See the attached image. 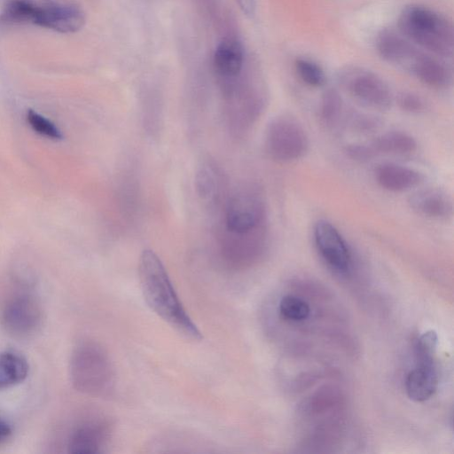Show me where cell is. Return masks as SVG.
Here are the masks:
<instances>
[{"label": "cell", "mask_w": 454, "mask_h": 454, "mask_svg": "<svg viewBox=\"0 0 454 454\" xmlns=\"http://www.w3.org/2000/svg\"><path fill=\"white\" fill-rule=\"evenodd\" d=\"M138 276L148 307L177 332L192 340H200V330L184 309L162 262L153 251L142 252Z\"/></svg>", "instance_id": "1"}, {"label": "cell", "mask_w": 454, "mask_h": 454, "mask_svg": "<svg viewBox=\"0 0 454 454\" xmlns=\"http://www.w3.org/2000/svg\"><path fill=\"white\" fill-rule=\"evenodd\" d=\"M397 26L399 32L412 43L438 57L453 55V26L436 11L421 4H408L400 12Z\"/></svg>", "instance_id": "2"}, {"label": "cell", "mask_w": 454, "mask_h": 454, "mask_svg": "<svg viewBox=\"0 0 454 454\" xmlns=\"http://www.w3.org/2000/svg\"><path fill=\"white\" fill-rule=\"evenodd\" d=\"M69 368L71 382L77 391L97 397L113 393L114 368L107 352L98 342H79L72 352Z\"/></svg>", "instance_id": "3"}, {"label": "cell", "mask_w": 454, "mask_h": 454, "mask_svg": "<svg viewBox=\"0 0 454 454\" xmlns=\"http://www.w3.org/2000/svg\"><path fill=\"white\" fill-rule=\"evenodd\" d=\"M340 87L364 106L378 111L388 110L393 95L387 82L374 72L359 66H345L337 74Z\"/></svg>", "instance_id": "4"}, {"label": "cell", "mask_w": 454, "mask_h": 454, "mask_svg": "<svg viewBox=\"0 0 454 454\" xmlns=\"http://www.w3.org/2000/svg\"><path fill=\"white\" fill-rule=\"evenodd\" d=\"M309 145L306 130L291 114H280L269 123L265 148L274 160L292 162L300 160L307 153Z\"/></svg>", "instance_id": "5"}, {"label": "cell", "mask_w": 454, "mask_h": 454, "mask_svg": "<svg viewBox=\"0 0 454 454\" xmlns=\"http://www.w3.org/2000/svg\"><path fill=\"white\" fill-rule=\"evenodd\" d=\"M224 215L230 237L243 236L262 229L265 217L262 197L254 189L238 191L229 199Z\"/></svg>", "instance_id": "6"}, {"label": "cell", "mask_w": 454, "mask_h": 454, "mask_svg": "<svg viewBox=\"0 0 454 454\" xmlns=\"http://www.w3.org/2000/svg\"><path fill=\"white\" fill-rule=\"evenodd\" d=\"M313 238L317 252L329 267L340 274L350 271L351 252L341 233L332 223L318 220L313 228Z\"/></svg>", "instance_id": "7"}, {"label": "cell", "mask_w": 454, "mask_h": 454, "mask_svg": "<svg viewBox=\"0 0 454 454\" xmlns=\"http://www.w3.org/2000/svg\"><path fill=\"white\" fill-rule=\"evenodd\" d=\"M43 310L31 295L20 294L11 299L2 313V324L7 333L15 337H27L41 326Z\"/></svg>", "instance_id": "8"}, {"label": "cell", "mask_w": 454, "mask_h": 454, "mask_svg": "<svg viewBox=\"0 0 454 454\" xmlns=\"http://www.w3.org/2000/svg\"><path fill=\"white\" fill-rule=\"evenodd\" d=\"M30 23L60 33H74L83 27L85 14L73 4L35 3Z\"/></svg>", "instance_id": "9"}, {"label": "cell", "mask_w": 454, "mask_h": 454, "mask_svg": "<svg viewBox=\"0 0 454 454\" xmlns=\"http://www.w3.org/2000/svg\"><path fill=\"white\" fill-rule=\"evenodd\" d=\"M112 424L105 418L84 421L71 434L67 449L72 454L101 452L110 439Z\"/></svg>", "instance_id": "10"}, {"label": "cell", "mask_w": 454, "mask_h": 454, "mask_svg": "<svg viewBox=\"0 0 454 454\" xmlns=\"http://www.w3.org/2000/svg\"><path fill=\"white\" fill-rule=\"evenodd\" d=\"M376 49L385 61L408 71L421 51L400 32L391 29H384L378 35Z\"/></svg>", "instance_id": "11"}, {"label": "cell", "mask_w": 454, "mask_h": 454, "mask_svg": "<svg viewBox=\"0 0 454 454\" xmlns=\"http://www.w3.org/2000/svg\"><path fill=\"white\" fill-rule=\"evenodd\" d=\"M415 367L407 374L405 390L408 397L414 402L430 399L439 384L435 360L415 361Z\"/></svg>", "instance_id": "12"}, {"label": "cell", "mask_w": 454, "mask_h": 454, "mask_svg": "<svg viewBox=\"0 0 454 454\" xmlns=\"http://www.w3.org/2000/svg\"><path fill=\"white\" fill-rule=\"evenodd\" d=\"M408 203L413 211L432 219L446 220L453 212L450 196L438 188L419 190L409 198Z\"/></svg>", "instance_id": "13"}, {"label": "cell", "mask_w": 454, "mask_h": 454, "mask_svg": "<svg viewBox=\"0 0 454 454\" xmlns=\"http://www.w3.org/2000/svg\"><path fill=\"white\" fill-rule=\"evenodd\" d=\"M378 184L389 192H403L419 185L424 176L409 167L396 163H382L375 169Z\"/></svg>", "instance_id": "14"}, {"label": "cell", "mask_w": 454, "mask_h": 454, "mask_svg": "<svg viewBox=\"0 0 454 454\" xmlns=\"http://www.w3.org/2000/svg\"><path fill=\"white\" fill-rule=\"evenodd\" d=\"M409 71L424 84L435 88H447L452 81L450 69L443 62L420 51Z\"/></svg>", "instance_id": "15"}, {"label": "cell", "mask_w": 454, "mask_h": 454, "mask_svg": "<svg viewBox=\"0 0 454 454\" xmlns=\"http://www.w3.org/2000/svg\"><path fill=\"white\" fill-rule=\"evenodd\" d=\"M243 63L244 52L239 42L227 39L218 44L214 54V67L220 76L235 78L241 72Z\"/></svg>", "instance_id": "16"}, {"label": "cell", "mask_w": 454, "mask_h": 454, "mask_svg": "<svg viewBox=\"0 0 454 454\" xmlns=\"http://www.w3.org/2000/svg\"><path fill=\"white\" fill-rule=\"evenodd\" d=\"M376 156L378 154L406 155L417 149V142L410 134L398 130L385 132L370 143Z\"/></svg>", "instance_id": "17"}, {"label": "cell", "mask_w": 454, "mask_h": 454, "mask_svg": "<svg viewBox=\"0 0 454 454\" xmlns=\"http://www.w3.org/2000/svg\"><path fill=\"white\" fill-rule=\"evenodd\" d=\"M29 366L27 359L12 351L0 353V389L21 383L27 377Z\"/></svg>", "instance_id": "18"}, {"label": "cell", "mask_w": 454, "mask_h": 454, "mask_svg": "<svg viewBox=\"0 0 454 454\" xmlns=\"http://www.w3.org/2000/svg\"><path fill=\"white\" fill-rule=\"evenodd\" d=\"M320 118L327 127H334L340 121L343 114V101L334 89L326 90L321 98Z\"/></svg>", "instance_id": "19"}, {"label": "cell", "mask_w": 454, "mask_h": 454, "mask_svg": "<svg viewBox=\"0 0 454 454\" xmlns=\"http://www.w3.org/2000/svg\"><path fill=\"white\" fill-rule=\"evenodd\" d=\"M196 187L202 200L211 201L219 193V176L215 169L208 164L201 166L196 176Z\"/></svg>", "instance_id": "20"}, {"label": "cell", "mask_w": 454, "mask_h": 454, "mask_svg": "<svg viewBox=\"0 0 454 454\" xmlns=\"http://www.w3.org/2000/svg\"><path fill=\"white\" fill-rule=\"evenodd\" d=\"M294 67L298 76L307 85L314 88L325 85L326 76L317 63L306 58H297Z\"/></svg>", "instance_id": "21"}, {"label": "cell", "mask_w": 454, "mask_h": 454, "mask_svg": "<svg viewBox=\"0 0 454 454\" xmlns=\"http://www.w3.org/2000/svg\"><path fill=\"white\" fill-rule=\"evenodd\" d=\"M278 310L282 317L294 322L307 319L310 313L309 305L306 301L290 294L281 298Z\"/></svg>", "instance_id": "22"}, {"label": "cell", "mask_w": 454, "mask_h": 454, "mask_svg": "<svg viewBox=\"0 0 454 454\" xmlns=\"http://www.w3.org/2000/svg\"><path fill=\"white\" fill-rule=\"evenodd\" d=\"M26 120L29 127L38 135L55 141L63 138V134L59 127L36 111L27 110Z\"/></svg>", "instance_id": "23"}, {"label": "cell", "mask_w": 454, "mask_h": 454, "mask_svg": "<svg viewBox=\"0 0 454 454\" xmlns=\"http://www.w3.org/2000/svg\"><path fill=\"white\" fill-rule=\"evenodd\" d=\"M438 336L434 330L423 333L414 345L415 361L435 360Z\"/></svg>", "instance_id": "24"}, {"label": "cell", "mask_w": 454, "mask_h": 454, "mask_svg": "<svg viewBox=\"0 0 454 454\" xmlns=\"http://www.w3.org/2000/svg\"><path fill=\"white\" fill-rule=\"evenodd\" d=\"M399 107L410 114H419L425 110L424 100L417 94L412 92H402L397 97Z\"/></svg>", "instance_id": "25"}, {"label": "cell", "mask_w": 454, "mask_h": 454, "mask_svg": "<svg viewBox=\"0 0 454 454\" xmlns=\"http://www.w3.org/2000/svg\"><path fill=\"white\" fill-rule=\"evenodd\" d=\"M380 125V121L374 116L366 114H355L352 118L351 127L360 133H370L378 129Z\"/></svg>", "instance_id": "26"}, {"label": "cell", "mask_w": 454, "mask_h": 454, "mask_svg": "<svg viewBox=\"0 0 454 454\" xmlns=\"http://www.w3.org/2000/svg\"><path fill=\"white\" fill-rule=\"evenodd\" d=\"M346 153L350 159L356 161H367L376 156L370 143L349 145Z\"/></svg>", "instance_id": "27"}, {"label": "cell", "mask_w": 454, "mask_h": 454, "mask_svg": "<svg viewBox=\"0 0 454 454\" xmlns=\"http://www.w3.org/2000/svg\"><path fill=\"white\" fill-rule=\"evenodd\" d=\"M239 8L247 17H253L255 14V0H236Z\"/></svg>", "instance_id": "28"}, {"label": "cell", "mask_w": 454, "mask_h": 454, "mask_svg": "<svg viewBox=\"0 0 454 454\" xmlns=\"http://www.w3.org/2000/svg\"><path fill=\"white\" fill-rule=\"evenodd\" d=\"M12 434V428L8 422L0 419V443L8 440Z\"/></svg>", "instance_id": "29"}]
</instances>
